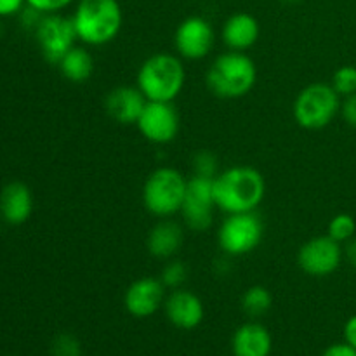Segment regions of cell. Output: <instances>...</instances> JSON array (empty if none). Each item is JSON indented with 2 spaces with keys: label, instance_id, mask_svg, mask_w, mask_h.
<instances>
[{
  "label": "cell",
  "instance_id": "14",
  "mask_svg": "<svg viewBox=\"0 0 356 356\" xmlns=\"http://www.w3.org/2000/svg\"><path fill=\"white\" fill-rule=\"evenodd\" d=\"M165 315L174 327L183 330L197 329L205 316V308L197 294L176 289L163 302Z\"/></svg>",
  "mask_w": 356,
  "mask_h": 356
},
{
  "label": "cell",
  "instance_id": "19",
  "mask_svg": "<svg viewBox=\"0 0 356 356\" xmlns=\"http://www.w3.org/2000/svg\"><path fill=\"white\" fill-rule=\"evenodd\" d=\"M271 336L261 323H245L233 334L232 348L235 356H270Z\"/></svg>",
  "mask_w": 356,
  "mask_h": 356
},
{
  "label": "cell",
  "instance_id": "13",
  "mask_svg": "<svg viewBox=\"0 0 356 356\" xmlns=\"http://www.w3.org/2000/svg\"><path fill=\"white\" fill-rule=\"evenodd\" d=\"M165 285L160 278L145 277L132 282L125 291V309L136 318H148L155 315L165 302Z\"/></svg>",
  "mask_w": 356,
  "mask_h": 356
},
{
  "label": "cell",
  "instance_id": "23",
  "mask_svg": "<svg viewBox=\"0 0 356 356\" xmlns=\"http://www.w3.org/2000/svg\"><path fill=\"white\" fill-rule=\"evenodd\" d=\"M330 86H332L334 90L343 97L356 94V66L346 65L337 68L336 73H334L332 83H330Z\"/></svg>",
  "mask_w": 356,
  "mask_h": 356
},
{
  "label": "cell",
  "instance_id": "17",
  "mask_svg": "<svg viewBox=\"0 0 356 356\" xmlns=\"http://www.w3.org/2000/svg\"><path fill=\"white\" fill-rule=\"evenodd\" d=\"M33 212V197L26 184L9 183L0 193V216L9 225H23Z\"/></svg>",
  "mask_w": 356,
  "mask_h": 356
},
{
  "label": "cell",
  "instance_id": "32",
  "mask_svg": "<svg viewBox=\"0 0 356 356\" xmlns=\"http://www.w3.org/2000/svg\"><path fill=\"white\" fill-rule=\"evenodd\" d=\"M344 254H346L348 263H350L351 266H353L355 270H356V238H351L350 242H348Z\"/></svg>",
  "mask_w": 356,
  "mask_h": 356
},
{
  "label": "cell",
  "instance_id": "25",
  "mask_svg": "<svg viewBox=\"0 0 356 356\" xmlns=\"http://www.w3.org/2000/svg\"><path fill=\"white\" fill-rule=\"evenodd\" d=\"M52 356H82V346L72 334H61L52 341Z\"/></svg>",
  "mask_w": 356,
  "mask_h": 356
},
{
  "label": "cell",
  "instance_id": "10",
  "mask_svg": "<svg viewBox=\"0 0 356 356\" xmlns=\"http://www.w3.org/2000/svg\"><path fill=\"white\" fill-rule=\"evenodd\" d=\"M136 125L148 141L167 145L179 134V113L172 103L148 101Z\"/></svg>",
  "mask_w": 356,
  "mask_h": 356
},
{
  "label": "cell",
  "instance_id": "3",
  "mask_svg": "<svg viewBox=\"0 0 356 356\" xmlns=\"http://www.w3.org/2000/svg\"><path fill=\"white\" fill-rule=\"evenodd\" d=\"M256 63L245 52L229 51L212 61L205 82L209 90L221 99H238L256 86Z\"/></svg>",
  "mask_w": 356,
  "mask_h": 356
},
{
  "label": "cell",
  "instance_id": "29",
  "mask_svg": "<svg viewBox=\"0 0 356 356\" xmlns=\"http://www.w3.org/2000/svg\"><path fill=\"white\" fill-rule=\"evenodd\" d=\"M26 3V0H0V17L14 16L21 13Z\"/></svg>",
  "mask_w": 356,
  "mask_h": 356
},
{
  "label": "cell",
  "instance_id": "26",
  "mask_svg": "<svg viewBox=\"0 0 356 356\" xmlns=\"http://www.w3.org/2000/svg\"><path fill=\"white\" fill-rule=\"evenodd\" d=\"M193 165H195V172H197V176H204V177H211V179H214V177L219 174L218 159H216L211 152H207V149L198 152L197 155H195Z\"/></svg>",
  "mask_w": 356,
  "mask_h": 356
},
{
  "label": "cell",
  "instance_id": "9",
  "mask_svg": "<svg viewBox=\"0 0 356 356\" xmlns=\"http://www.w3.org/2000/svg\"><path fill=\"white\" fill-rule=\"evenodd\" d=\"M40 51L44 58L52 65H58L66 52L75 47L76 31L72 17H65L58 13L45 14L35 30Z\"/></svg>",
  "mask_w": 356,
  "mask_h": 356
},
{
  "label": "cell",
  "instance_id": "20",
  "mask_svg": "<svg viewBox=\"0 0 356 356\" xmlns=\"http://www.w3.org/2000/svg\"><path fill=\"white\" fill-rule=\"evenodd\" d=\"M59 72L66 80L73 83H83L92 76L94 73V58L87 49L75 47L70 49L65 58L58 63Z\"/></svg>",
  "mask_w": 356,
  "mask_h": 356
},
{
  "label": "cell",
  "instance_id": "8",
  "mask_svg": "<svg viewBox=\"0 0 356 356\" xmlns=\"http://www.w3.org/2000/svg\"><path fill=\"white\" fill-rule=\"evenodd\" d=\"M214 179L195 174L186 183L181 216L193 232H205L214 219Z\"/></svg>",
  "mask_w": 356,
  "mask_h": 356
},
{
  "label": "cell",
  "instance_id": "31",
  "mask_svg": "<svg viewBox=\"0 0 356 356\" xmlns=\"http://www.w3.org/2000/svg\"><path fill=\"white\" fill-rule=\"evenodd\" d=\"M344 339L350 346L356 348V315L351 316L344 325Z\"/></svg>",
  "mask_w": 356,
  "mask_h": 356
},
{
  "label": "cell",
  "instance_id": "30",
  "mask_svg": "<svg viewBox=\"0 0 356 356\" xmlns=\"http://www.w3.org/2000/svg\"><path fill=\"white\" fill-rule=\"evenodd\" d=\"M322 356H356V348L350 346L348 343L332 344L323 351Z\"/></svg>",
  "mask_w": 356,
  "mask_h": 356
},
{
  "label": "cell",
  "instance_id": "27",
  "mask_svg": "<svg viewBox=\"0 0 356 356\" xmlns=\"http://www.w3.org/2000/svg\"><path fill=\"white\" fill-rule=\"evenodd\" d=\"M72 2H75V0H26V6L35 7L44 14H52L63 10Z\"/></svg>",
  "mask_w": 356,
  "mask_h": 356
},
{
  "label": "cell",
  "instance_id": "28",
  "mask_svg": "<svg viewBox=\"0 0 356 356\" xmlns=\"http://www.w3.org/2000/svg\"><path fill=\"white\" fill-rule=\"evenodd\" d=\"M341 113H343L344 120L356 129V94H351L341 103Z\"/></svg>",
  "mask_w": 356,
  "mask_h": 356
},
{
  "label": "cell",
  "instance_id": "34",
  "mask_svg": "<svg viewBox=\"0 0 356 356\" xmlns=\"http://www.w3.org/2000/svg\"><path fill=\"white\" fill-rule=\"evenodd\" d=\"M0 35H2V26H0Z\"/></svg>",
  "mask_w": 356,
  "mask_h": 356
},
{
  "label": "cell",
  "instance_id": "7",
  "mask_svg": "<svg viewBox=\"0 0 356 356\" xmlns=\"http://www.w3.org/2000/svg\"><path fill=\"white\" fill-rule=\"evenodd\" d=\"M264 236L263 219L252 212L228 214L218 232V243L228 256L238 257L252 252L259 247Z\"/></svg>",
  "mask_w": 356,
  "mask_h": 356
},
{
  "label": "cell",
  "instance_id": "6",
  "mask_svg": "<svg viewBox=\"0 0 356 356\" xmlns=\"http://www.w3.org/2000/svg\"><path fill=\"white\" fill-rule=\"evenodd\" d=\"M341 111V96L330 83H312L298 94L292 106L296 122L302 129L318 131L327 127Z\"/></svg>",
  "mask_w": 356,
  "mask_h": 356
},
{
  "label": "cell",
  "instance_id": "4",
  "mask_svg": "<svg viewBox=\"0 0 356 356\" xmlns=\"http://www.w3.org/2000/svg\"><path fill=\"white\" fill-rule=\"evenodd\" d=\"M186 72L181 59L174 54L159 52L139 66L138 89L148 101L172 103L183 90Z\"/></svg>",
  "mask_w": 356,
  "mask_h": 356
},
{
  "label": "cell",
  "instance_id": "1",
  "mask_svg": "<svg viewBox=\"0 0 356 356\" xmlns=\"http://www.w3.org/2000/svg\"><path fill=\"white\" fill-rule=\"evenodd\" d=\"M264 193V177L254 167L236 165L214 177L216 207L226 214L256 211L263 202Z\"/></svg>",
  "mask_w": 356,
  "mask_h": 356
},
{
  "label": "cell",
  "instance_id": "11",
  "mask_svg": "<svg viewBox=\"0 0 356 356\" xmlns=\"http://www.w3.org/2000/svg\"><path fill=\"white\" fill-rule=\"evenodd\" d=\"M341 261L343 247L329 235L308 240L298 252L299 268L312 277H329L339 268Z\"/></svg>",
  "mask_w": 356,
  "mask_h": 356
},
{
  "label": "cell",
  "instance_id": "15",
  "mask_svg": "<svg viewBox=\"0 0 356 356\" xmlns=\"http://www.w3.org/2000/svg\"><path fill=\"white\" fill-rule=\"evenodd\" d=\"M148 99L138 87L122 86L108 92L104 108L115 122L124 125L138 124Z\"/></svg>",
  "mask_w": 356,
  "mask_h": 356
},
{
  "label": "cell",
  "instance_id": "5",
  "mask_svg": "<svg viewBox=\"0 0 356 356\" xmlns=\"http://www.w3.org/2000/svg\"><path fill=\"white\" fill-rule=\"evenodd\" d=\"M186 183L188 179L172 167H159L153 170L143 186V204L146 211L163 219L181 212Z\"/></svg>",
  "mask_w": 356,
  "mask_h": 356
},
{
  "label": "cell",
  "instance_id": "2",
  "mask_svg": "<svg viewBox=\"0 0 356 356\" xmlns=\"http://www.w3.org/2000/svg\"><path fill=\"white\" fill-rule=\"evenodd\" d=\"M72 21L82 44L99 47L120 33L124 10L118 0H79Z\"/></svg>",
  "mask_w": 356,
  "mask_h": 356
},
{
  "label": "cell",
  "instance_id": "33",
  "mask_svg": "<svg viewBox=\"0 0 356 356\" xmlns=\"http://www.w3.org/2000/svg\"><path fill=\"white\" fill-rule=\"evenodd\" d=\"M282 2H287V3H296V2H299V0H282Z\"/></svg>",
  "mask_w": 356,
  "mask_h": 356
},
{
  "label": "cell",
  "instance_id": "22",
  "mask_svg": "<svg viewBox=\"0 0 356 356\" xmlns=\"http://www.w3.org/2000/svg\"><path fill=\"white\" fill-rule=\"evenodd\" d=\"M355 232H356V221L353 216L350 214L334 216L329 222V229H327L330 238H334L339 243L350 242V240L355 236Z\"/></svg>",
  "mask_w": 356,
  "mask_h": 356
},
{
  "label": "cell",
  "instance_id": "24",
  "mask_svg": "<svg viewBox=\"0 0 356 356\" xmlns=\"http://www.w3.org/2000/svg\"><path fill=\"white\" fill-rule=\"evenodd\" d=\"M186 278H188V270L186 266H184V263H181V261L177 259H172L163 266L160 280H162V284L165 285V289H174V291H176V289H179L181 285L186 282Z\"/></svg>",
  "mask_w": 356,
  "mask_h": 356
},
{
  "label": "cell",
  "instance_id": "12",
  "mask_svg": "<svg viewBox=\"0 0 356 356\" xmlns=\"http://www.w3.org/2000/svg\"><path fill=\"white\" fill-rule=\"evenodd\" d=\"M214 28L202 16H190L181 21L174 35L177 54L191 61L204 59L214 47Z\"/></svg>",
  "mask_w": 356,
  "mask_h": 356
},
{
  "label": "cell",
  "instance_id": "18",
  "mask_svg": "<svg viewBox=\"0 0 356 356\" xmlns=\"http://www.w3.org/2000/svg\"><path fill=\"white\" fill-rule=\"evenodd\" d=\"M183 245V229L176 221L162 219L148 233L146 247L156 259H170L179 252Z\"/></svg>",
  "mask_w": 356,
  "mask_h": 356
},
{
  "label": "cell",
  "instance_id": "16",
  "mask_svg": "<svg viewBox=\"0 0 356 356\" xmlns=\"http://www.w3.org/2000/svg\"><path fill=\"white\" fill-rule=\"evenodd\" d=\"M259 21L249 13H236L222 24V42L229 51L243 52L259 40Z\"/></svg>",
  "mask_w": 356,
  "mask_h": 356
},
{
  "label": "cell",
  "instance_id": "21",
  "mask_svg": "<svg viewBox=\"0 0 356 356\" xmlns=\"http://www.w3.org/2000/svg\"><path fill=\"white\" fill-rule=\"evenodd\" d=\"M271 305H273V296L263 285H254V287L247 289L242 298L243 312L252 316V318H259V316L266 315L270 312Z\"/></svg>",
  "mask_w": 356,
  "mask_h": 356
}]
</instances>
